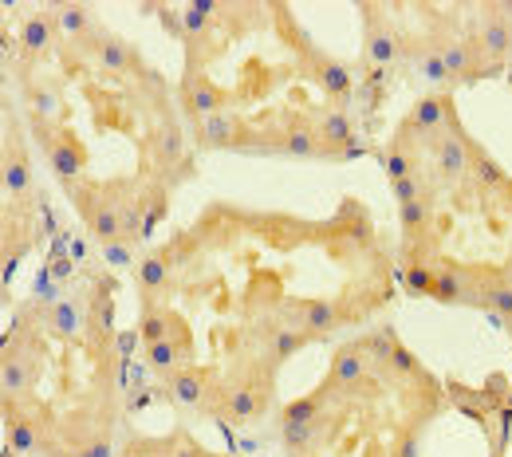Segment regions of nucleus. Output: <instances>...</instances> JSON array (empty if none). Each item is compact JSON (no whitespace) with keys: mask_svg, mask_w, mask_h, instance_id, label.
<instances>
[{"mask_svg":"<svg viewBox=\"0 0 512 457\" xmlns=\"http://www.w3.org/2000/svg\"><path fill=\"white\" fill-rule=\"evenodd\" d=\"M272 24H276L280 40L296 52V67L343 111V107L351 103V95H355V75H351V67L343 64V60H335V56H327V52H320V48L300 32V24H296V16L288 12V4H272Z\"/></svg>","mask_w":512,"mask_h":457,"instance_id":"f257e3e1","label":"nucleus"},{"mask_svg":"<svg viewBox=\"0 0 512 457\" xmlns=\"http://www.w3.org/2000/svg\"><path fill=\"white\" fill-rule=\"evenodd\" d=\"M422 16H426V28H422V32H426L430 44L438 48V56H442V64H446V71H449V83H477V79L501 71V67L485 64L481 48L473 44L469 28L457 24V16L438 12V8H422Z\"/></svg>","mask_w":512,"mask_h":457,"instance_id":"f03ea898","label":"nucleus"},{"mask_svg":"<svg viewBox=\"0 0 512 457\" xmlns=\"http://www.w3.org/2000/svg\"><path fill=\"white\" fill-rule=\"evenodd\" d=\"M272 379H276V367L264 363V367H253V371H241L237 379L217 383V394L209 402V414H217L221 422H233V426H245V422L264 418L272 410Z\"/></svg>","mask_w":512,"mask_h":457,"instance_id":"7ed1b4c3","label":"nucleus"},{"mask_svg":"<svg viewBox=\"0 0 512 457\" xmlns=\"http://www.w3.org/2000/svg\"><path fill=\"white\" fill-rule=\"evenodd\" d=\"M44 327H32V331H16L8 335L4 343V363H0V387L8 402H28L32 387L40 379V363H44V339H40Z\"/></svg>","mask_w":512,"mask_h":457,"instance_id":"20e7f679","label":"nucleus"},{"mask_svg":"<svg viewBox=\"0 0 512 457\" xmlns=\"http://www.w3.org/2000/svg\"><path fill=\"white\" fill-rule=\"evenodd\" d=\"M36 146L44 150V158H48V170L60 178V186L71 190L75 182H83V170H87V146H83V138L75 134L71 123H60V127H36Z\"/></svg>","mask_w":512,"mask_h":457,"instance_id":"39448f33","label":"nucleus"},{"mask_svg":"<svg viewBox=\"0 0 512 457\" xmlns=\"http://www.w3.org/2000/svg\"><path fill=\"white\" fill-rule=\"evenodd\" d=\"M469 134L461 131V123H453L438 142H430V178L438 182V190L461 194L465 186H473V170H469Z\"/></svg>","mask_w":512,"mask_h":457,"instance_id":"423d86ee","label":"nucleus"},{"mask_svg":"<svg viewBox=\"0 0 512 457\" xmlns=\"http://www.w3.org/2000/svg\"><path fill=\"white\" fill-rule=\"evenodd\" d=\"M351 320L347 304L343 300H323V296H296V300H284L280 304V324L284 327H296L312 339H323L331 331Z\"/></svg>","mask_w":512,"mask_h":457,"instance_id":"0eeeda50","label":"nucleus"},{"mask_svg":"<svg viewBox=\"0 0 512 457\" xmlns=\"http://www.w3.org/2000/svg\"><path fill=\"white\" fill-rule=\"evenodd\" d=\"M453 123H457V107H453V99L442 95V91H434V95H422V99L406 111V119L398 123V131L394 134H402L406 142L430 150V142H438Z\"/></svg>","mask_w":512,"mask_h":457,"instance_id":"6e6552de","label":"nucleus"},{"mask_svg":"<svg viewBox=\"0 0 512 457\" xmlns=\"http://www.w3.org/2000/svg\"><path fill=\"white\" fill-rule=\"evenodd\" d=\"M363 16V64L371 71H390L402 60V32L386 16L383 4H359Z\"/></svg>","mask_w":512,"mask_h":457,"instance_id":"1a4fd4ad","label":"nucleus"},{"mask_svg":"<svg viewBox=\"0 0 512 457\" xmlns=\"http://www.w3.org/2000/svg\"><path fill=\"white\" fill-rule=\"evenodd\" d=\"M32 190H36L32 158H28V146H24V138H20V127L12 123V127H8V138H4V197H8L16 221L32 209Z\"/></svg>","mask_w":512,"mask_h":457,"instance_id":"9d476101","label":"nucleus"},{"mask_svg":"<svg viewBox=\"0 0 512 457\" xmlns=\"http://www.w3.org/2000/svg\"><path fill=\"white\" fill-rule=\"evenodd\" d=\"M24 111H28L32 131L36 127H60V123H67L64 87H60V79L52 71L32 67L24 75Z\"/></svg>","mask_w":512,"mask_h":457,"instance_id":"9b49d317","label":"nucleus"},{"mask_svg":"<svg viewBox=\"0 0 512 457\" xmlns=\"http://www.w3.org/2000/svg\"><path fill=\"white\" fill-rule=\"evenodd\" d=\"M304 115H308L312 131L320 138L327 162H347V158H359V154H363L351 119H347L339 107H304Z\"/></svg>","mask_w":512,"mask_h":457,"instance_id":"f8f14e48","label":"nucleus"},{"mask_svg":"<svg viewBox=\"0 0 512 457\" xmlns=\"http://www.w3.org/2000/svg\"><path fill=\"white\" fill-rule=\"evenodd\" d=\"M375 363H371V355H367V347H363V339H355V343H343L335 355H331V367H327V387L339 394H359V391H371L375 387Z\"/></svg>","mask_w":512,"mask_h":457,"instance_id":"ddd939ff","label":"nucleus"},{"mask_svg":"<svg viewBox=\"0 0 512 457\" xmlns=\"http://www.w3.org/2000/svg\"><path fill=\"white\" fill-rule=\"evenodd\" d=\"M253 123L241 115V111H217V115H209V119H201V123H193V142L201 146V150H245L249 154V146H253Z\"/></svg>","mask_w":512,"mask_h":457,"instance_id":"4468645a","label":"nucleus"},{"mask_svg":"<svg viewBox=\"0 0 512 457\" xmlns=\"http://www.w3.org/2000/svg\"><path fill=\"white\" fill-rule=\"evenodd\" d=\"M178 107H182V115L190 123H201V119H209L217 111H229L233 107V91L217 87L205 71H186L182 83H178Z\"/></svg>","mask_w":512,"mask_h":457,"instance_id":"2eb2a0df","label":"nucleus"},{"mask_svg":"<svg viewBox=\"0 0 512 457\" xmlns=\"http://www.w3.org/2000/svg\"><path fill=\"white\" fill-rule=\"evenodd\" d=\"M465 28H469L473 44L481 48L485 64H493V67L512 64V24L505 20V16H497L489 4H481V8H477V16H473Z\"/></svg>","mask_w":512,"mask_h":457,"instance_id":"dca6fc26","label":"nucleus"},{"mask_svg":"<svg viewBox=\"0 0 512 457\" xmlns=\"http://www.w3.org/2000/svg\"><path fill=\"white\" fill-rule=\"evenodd\" d=\"M182 249H186V241L166 245V249H158V253H146V257L138 261L134 276H138L142 304H162V300L170 296V288H174V268H178Z\"/></svg>","mask_w":512,"mask_h":457,"instance_id":"f3484780","label":"nucleus"},{"mask_svg":"<svg viewBox=\"0 0 512 457\" xmlns=\"http://www.w3.org/2000/svg\"><path fill=\"white\" fill-rule=\"evenodd\" d=\"M166 394H170V402H178V406L209 410V402H213V394H217V371L190 363V367L166 375Z\"/></svg>","mask_w":512,"mask_h":457,"instance_id":"a211bd4d","label":"nucleus"},{"mask_svg":"<svg viewBox=\"0 0 512 457\" xmlns=\"http://www.w3.org/2000/svg\"><path fill=\"white\" fill-rule=\"evenodd\" d=\"M91 64L103 67V71H111V75H138V79H154V71H146L142 64V56H138V48L123 40V36H115L111 28H103V36L95 40V48H91Z\"/></svg>","mask_w":512,"mask_h":457,"instance_id":"6ab92c4d","label":"nucleus"},{"mask_svg":"<svg viewBox=\"0 0 512 457\" xmlns=\"http://www.w3.org/2000/svg\"><path fill=\"white\" fill-rule=\"evenodd\" d=\"M20 52L36 67L44 64L52 52H60V32H56V20H52L48 8H36L20 20Z\"/></svg>","mask_w":512,"mask_h":457,"instance_id":"aec40b11","label":"nucleus"},{"mask_svg":"<svg viewBox=\"0 0 512 457\" xmlns=\"http://www.w3.org/2000/svg\"><path fill=\"white\" fill-rule=\"evenodd\" d=\"M402 60L410 64V71H414L422 83H430V87H438V91L449 87V71L426 32H402Z\"/></svg>","mask_w":512,"mask_h":457,"instance_id":"412c9836","label":"nucleus"},{"mask_svg":"<svg viewBox=\"0 0 512 457\" xmlns=\"http://www.w3.org/2000/svg\"><path fill=\"white\" fill-rule=\"evenodd\" d=\"M272 127H276V134H280V154H288V158H304V162L323 158V146H320V138H316V131H312V123H308V115L280 111Z\"/></svg>","mask_w":512,"mask_h":457,"instance_id":"4be33fe9","label":"nucleus"},{"mask_svg":"<svg viewBox=\"0 0 512 457\" xmlns=\"http://www.w3.org/2000/svg\"><path fill=\"white\" fill-rule=\"evenodd\" d=\"M146 154H150V162H154V178L162 182L174 166H186V138H182V127L174 123V119H162L154 134L146 138Z\"/></svg>","mask_w":512,"mask_h":457,"instance_id":"5701e85b","label":"nucleus"},{"mask_svg":"<svg viewBox=\"0 0 512 457\" xmlns=\"http://www.w3.org/2000/svg\"><path fill=\"white\" fill-rule=\"evenodd\" d=\"M44 331H52L64 343H75V339L91 335V308H87V300H60L44 316Z\"/></svg>","mask_w":512,"mask_h":457,"instance_id":"b1692460","label":"nucleus"},{"mask_svg":"<svg viewBox=\"0 0 512 457\" xmlns=\"http://www.w3.org/2000/svg\"><path fill=\"white\" fill-rule=\"evenodd\" d=\"M422 154H426L422 146H414V142H406L402 134H394L383 150H379V162H383L390 182H402V178H414V174L426 170V166H422Z\"/></svg>","mask_w":512,"mask_h":457,"instance_id":"393cba45","label":"nucleus"},{"mask_svg":"<svg viewBox=\"0 0 512 457\" xmlns=\"http://www.w3.org/2000/svg\"><path fill=\"white\" fill-rule=\"evenodd\" d=\"M469 170H473V186H477L481 197H489V194L512 197V178L477 146V142H469Z\"/></svg>","mask_w":512,"mask_h":457,"instance_id":"a878e982","label":"nucleus"},{"mask_svg":"<svg viewBox=\"0 0 512 457\" xmlns=\"http://www.w3.org/2000/svg\"><path fill=\"white\" fill-rule=\"evenodd\" d=\"M193 363V351L190 347H182V343H174V339H158V343H150L146 347V367L154 371V375H174V371H182V367H190Z\"/></svg>","mask_w":512,"mask_h":457,"instance_id":"bb28decb","label":"nucleus"},{"mask_svg":"<svg viewBox=\"0 0 512 457\" xmlns=\"http://www.w3.org/2000/svg\"><path fill=\"white\" fill-rule=\"evenodd\" d=\"M430 300H438V304H465V264L438 257V276H434Z\"/></svg>","mask_w":512,"mask_h":457,"instance_id":"cd10ccee","label":"nucleus"},{"mask_svg":"<svg viewBox=\"0 0 512 457\" xmlns=\"http://www.w3.org/2000/svg\"><path fill=\"white\" fill-rule=\"evenodd\" d=\"M170 324H174V308L170 304H142V316H138V339L150 347V343H158V339H166L170 335Z\"/></svg>","mask_w":512,"mask_h":457,"instance_id":"c85d7f7f","label":"nucleus"},{"mask_svg":"<svg viewBox=\"0 0 512 457\" xmlns=\"http://www.w3.org/2000/svg\"><path fill=\"white\" fill-rule=\"evenodd\" d=\"M434 276H438V261H410L406 264V292L410 296H430Z\"/></svg>","mask_w":512,"mask_h":457,"instance_id":"c756f323","label":"nucleus"},{"mask_svg":"<svg viewBox=\"0 0 512 457\" xmlns=\"http://www.w3.org/2000/svg\"><path fill=\"white\" fill-rule=\"evenodd\" d=\"M166 457H209L197 442H193L186 430H178L174 438H170V446H166Z\"/></svg>","mask_w":512,"mask_h":457,"instance_id":"7c9ffc66","label":"nucleus"},{"mask_svg":"<svg viewBox=\"0 0 512 457\" xmlns=\"http://www.w3.org/2000/svg\"><path fill=\"white\" fill-rule=\"evenodd\" d=\"M67 457H111V434H95L83 446H75Z\"/></svg>","mask_w":512,"mask_h":457,"instance_id":"2f4dec72","label":"nucleus"},{"mask_svg":"<svg viewBox=\"0 0 512 457\" xmlns=\"http://www.w3.org/2000/svg\"><path fill=\"white\" fill-rule=\"evenodd\" d=\"M509 335H512V324H509Z\"/></svg>","mask_w":512,"mask_h":457,"instance_id":"473e14b6","label":"nucleus"}]
</instances>
